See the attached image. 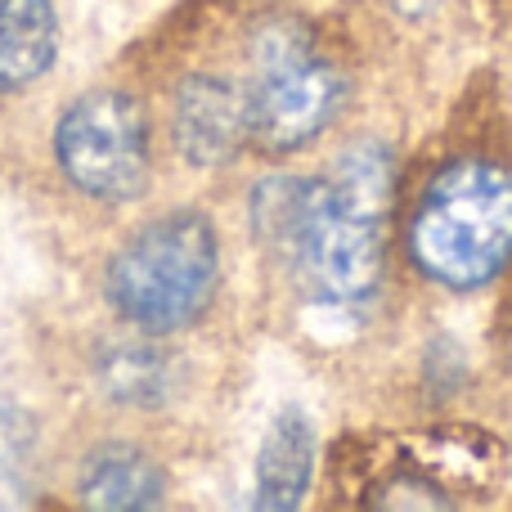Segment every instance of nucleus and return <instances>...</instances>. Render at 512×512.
Segmentation results:
<instances>
[{
	"label": "nucleus",
	"mask_w": 512,
	"mask_h": 512,
	"mask_svg": "<svg viewBox=\"0 0 512 512\" xmlns=\"http://www.w3.org/2000/svg\"><path fill=\"white\" fill-rule=\"evenodd\" d=\"M256 234L319 301H364L378 288V221L355 212L333 180H270L256 189Z\"/></svg>",
	"instance_id": "nucleus-1"
},
{
	"label": "nucleus",
	"mask_w": 512,
	"mask_h": 512,
	"mask_svg": "<svg viewBox=\"0 0 512 512\" xmlns=\"http://www.w3.org/2000/svg\"><path fill=\"white\" fill-rule=\"evenodd\" d=\"M418 270L445 288H481L512 261V171L486 158L445 162L409 225Z\"/></svg>",
	"instance_id": "nucleus-2"
},
{
	"label": "nucleus",
	"mask_w": 512,
	"mask_h": 512,
	"mask_svg": "<svg viewBox=\"0 0 512 512\" xmlns=\"http://www.w3.org/2000/svg\"><path fill=\"white\" fill-rule=\"evenodd\" d=\"M221 248L207 216L176 212L144 225L108 265V301L144 333L194 324L216 292Z\"/></svg>",
	"instance_id": "nucleus-3"
},
{
	"label": "nucleus",
	"mask_w": 512,
	"mask_h": 512,
	"mask_svg": "<svg viewBox=\"0 0 512 512\" xmlns=\"http://www.w3.org/2000/svg\"><path fill=\"white\" fill-rule=\"evenodd\" d=\"M256 86L248 95V135L270 153L310 144L342 108V77L310 50L297 23H265L252 41Z\"/></svg>",
	"instance_id": "nucleus-4"
},
{
	"label": "nucleus",
	"mask_w": 512,
	"mask_h": 512,
	"mask_svg": "<svg viewBox=\"0 0 512 512\" xmlns=\"http://www.w3.org/2000/svg\"><path fill=\"white\" fill-rule=\"evenodd\" d=\"M59 167L99 203H131L149 185V117L126 90H90L54 131Z\"/></svg>",
	"instance_id": "nucleus-5"
},
{
	"label": "nucleus",
	"mask_w": 512,
	"mask_h": 512,
	"mask_svg": "<svg viewBox=\"0 0 512 512\" xmlns=\"http://www.w3.org/2000/svg\"><path fill=\"white\" fill-rule=\"evenodd\" d=\"M248 140V99L221 77H189L176 90V149L194 167H221Z\"/></svg>",
	"instance_id": "nucleus-6"
},
{
	"label": "nucleus",
	"mask_w": 512,
	"mask_h": 512,
	"mask_svg": "<svg viewBox=\"0 0 512 512\" xmlns=\"http://www.w3.org/2000/svg\"><path fill=\"white\" fill-rule=\"evenodd\" d=\"M59 54V14L50 0H0V95L45 77Z\"/></svg>",
	"instance_id": "nucleus-7"
},
{
	"label": "nucleus",
	"mask_w": 512,
	"mask_h": 512,
	"mask_svg": "<svg viewBox=\"0 0 512 512\" xmlns=\"http://www.w3.org/2000/svg\"><path fill=\"white\" fill-rule=\"evenodd\" d=\"M310 463H315V436H310L306 414L283 409L261 441V459H256V504L274 508V512L297 508L310 486Z\"/></svg>",
	"instance_id": "nucleus-8"
},
{
	"label": "nucleus",
	"mask_w": 512,
	"mask_h": 512,
	"mask_svg": "<svg viewBox=\"0 0 512 512\" xmlns=\"http://www.w3.org/2000/svg\"><path fill=\"white\" fill-rule=\"evenodd\" d=\"M162 468L135 445H99L81 463V499L90 508L131 512V508H158L162 504Z\"/></svg>",
	"instance_id": "nucleus-9"
},
{
	"label": "nucleus",
	"mask_w": 512,
	"mask_h": 512,
	"mask_svg": "<svg viewBox=\"0 0 512 512\" xmlns=\"http://www.w3.org/2000/svg\"><path fill=\"white\" fill-rule=\"evenodd\" d=\"M99 387L122 405H162L171 391V364L144 342H117L99 360Z\"/></svg>",
	"instance_id": "nucleus-10"
},
{
	"label": "nucleus",
	"mask_w": 512,
	"mask_h": 512,
	"mask_svg": "<svg viewBox=\"0 0 512 512\" xmlns=\"http://www.w3.org/2000/svg\"><path fill=\"white\" fill-rule=\"evenodd\" d=\"M328 180L355 212L382 221V212L391 203V158L382 144H360V149L342 153V162H337V171Z\"/></svg>",
	"instance_id": "nucleus-11"
},
{
	"label": "nucleus",
	"mask_w": 512,
	"mask_h": 512,
	"mask_svg": "<svg viewBox=\"0 0 512 512\" xmlns=\"http://www.w3.org/2000/svg\"><path fill=\"white\" fill-rule=\"evenodd\" d=\"M32 423L23 409H14L9 400H0V481H9L32 454Z\"/></svg>",
	"instance_id": "nucleus-12"
}]
</instances>
